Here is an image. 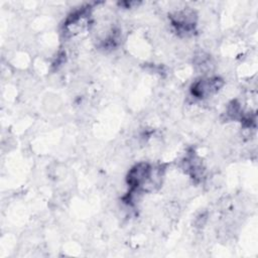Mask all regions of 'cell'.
Returning <instances> with one entry per match:
<instances>
[{"mask_svg": "<svg viewBox=\"0 0 258 258\" xmlns=\"http://www.w3.org/2000/svg\"><path fill=\"white\" fill-rule=\"evenodd\" d=\"M196 14L192 10L183 9L171 15V22L176 28L177 32L188 34L194 30L196 24Z\"/></svg>", "mask_w": 258, "mask_h": 258, "instance_id": "1", "label": "cell"}, {"mask_svg": "<svg viewBox=\"0 0 258 258\" xmlns=\"http://www.w3.org/2000/svg\"><path fill=\"white\" fill-rule=\"evenodd\" d=\"M222 86L223 81L219 78L203 79L194 84L191 88V93L198 98H206L218 92Z\"/></svg>", "mask_w": 258, "mask_h": 258, "instance_id": "2", "label": "cell"}]
</instances>
